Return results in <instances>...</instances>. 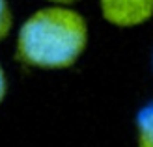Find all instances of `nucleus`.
I'll use <instances>...</instances> for the list:
<instances>
[{
    "instance_id": "obj_4",
    "label": "nucleus",
    "mask_w": 153,
    "mask_h": 147,
    "mask_svg": "<svg viewBox=\"0 0 153 147\" xmlns=\"http://www.w3.org/2000/svg\"><path fill=\"white\" fill-rule=\"evenodd\" d=\"M13 30V10L7 0H0V43L7 39Z\"/></svg>"
},
{
    "instance_id": "obj_3",
    "label": "nucleus",
    "mask_w": 153,
    "mask_h": 147,
    "mask_svg": "<svg viewBox=\"0 0 153 147\" xmlns=\"http://www.w3.org/2000/svg\"><path fill=\"white\" fill-rule=\"evenodd\" d=\"M134 127H136V145L153 147V100L146 103L136 112Z\"/></svg>"
},
{
    "instance_id": "obj_6",
    "label": "nucleus",
    "mask_w": 153,
    "mask_h": 147,
    "mask_svg": "<svg viewBox=\"0 0 153 147\" xmlns=\"http://www.w3.org/2000/svg\"><path fill=\"white\" fill-rule=\"evenodd\" d=\"M49 4H60V6H73L76 4L79 0H47Z\"/></svg>"
},
{
    "instance_id": "obj_2",
    "label": "nucleus",
    "mask_w": 153,
    "mask_h": 147,
    "mask_svg": "<svg viewBox=\"0 0 153 147\" xmlns=\"http://www.w3.org/2000/svg\"><path fill=\"white\" fill-rule=\"evenodd\" d=\"M103 19L118 28L142 26L153 19V0H97Z\"/></svg>"
},
{
    "instance_id": "obj_7",
    "label": "nucleus",
    "mask_w": 153,
    "mask_h": 147,
    "mask_svg": "<svg viewBox=\"0 0 153 147\" xmlns=\"http://www.w3.org/2000/svg\"><path fill=\"white\" fill-rule=\"evenodd\" d=\"M151 67H153V58H151Z\"/></svg>"
},
{
    "instance_id": "obj_5",
    "label": "nucleus",
    "mask_w": 153,
    "mask_h": 147,
    "mask_svg": "<svg viewBox=\"0 0 153 147\" xmlns=\"http://www.w3.org/2000/svg\"><path fill=\"white\" fill-rule=\"evenodd\" d=\"M6 95H7V76H6L4 67L0 65V104L4 103Z\"/></svg>"
},
{
    "instance_id": "obj_1",
    "label": "nucleus",
    "mask_w": 153,
    "mask_h": 147,
    "mask_svg": "<svg viewBox=\"0 0 153 147\" xmlns=\"http://www.w3.org/2000/svg\"><path fill=\"white\" fill-rule=\"evenodd\" d=\"M88 22L71 6L51 4L25 19L15 39V60L34 69L60 71L80 60L88 47Z\"/></svg>"
}]
</instances>
